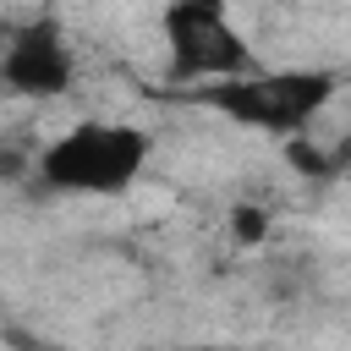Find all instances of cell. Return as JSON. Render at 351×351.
<instances>
[{
    "label": "cell",
    "instance_id": "52a82bcc",
    "mask_svg": "<svg viewBox=\"0 0 351 351\" xmlns=\"http://www.w3.org/2000/svg\"><path fill=\"white\" fill-rule=\"evenodd\" d=\"M340 154H351V121H346V143H340Z\"/></svg>",
    "mask_w": 351,
    "mask_h": 351
},
{
    "label": "cell",
    "instance_id": "6da1fadb",
    "mask_svg": "<svg viewBox=\"0 0 351 351\" xmlns=\"http://www.w3.org/2000/svg\"><path fill=\"white\" fill-rule=\"evenodd\" d=\"M203 110H219L225 121L269 137H302L318 110L335 99V71H307V66H252L241 77H219L192 88Z\"/></svg>",
    "mask_w": 351,
    "mask_h": 351
},
{
    "label": "cell",
    "instance_id": "5b68a950",
    "mask_svg": "<svg viewBox=\"0 0 351 351\" xmlns=\"http://www.w3.org/2000/svg\"><path fill=\"white\" fill-rule=\"evenodd\" d=\"M230 236H236L241 247H263V236H269V214H263L258 203H236V208H230Z\"/></svg>",
    "mask_w": 351,
    "mask_h": 351
},
{
    "label": "cell",
    "instance_id": "3957f363",
    "mask_svg": "<svg viewBox=\"0 0 351 351\" xmlns=\"http://www.w3.org/2000/svg\"><path fill=\"white\" fill-rule=\"evenodd\" d=\"M165 49H170V77L181 82H219L252 71V44L230 22L225 0H170L165 5Z\"/></svg>",
    "mask_w": 351,
    "mask_h": 351
},
{
    "label": "cell",
    "instance_id": "ba28073f",
    "mask_svg": "<svg viewBox=\"0 0 351 351\" xmlns=\"http://www.w3.org/2000/svg\"><path fill=\"white\" fill-rule=\"evenodd\" d=\"M5 38H11V27H5V22H0V49H5Z\"/></svg>",
    "mask_w": 351,
    "mask_h": 351
},
{
    "label": "cell",
    "instance_id": "277c9868",
    "mask_svg": "<svg viewBox=\"0 0 351 351\" xmlns=\"http://www.w3.org/2000/svg\"><path fill=\"white\" fill-rule=\"evenodd\" d=\"M77 77V55L60 33V22L33 16L22 27H11L5 49H0V88L22 93V99H60Z\"/></svg>",
    "mask_w": 351,
    "mask_h": 351
},
{
    "label": "cell",
    "instance_id": "8992f818",
    "mask_svg": "<svg viewBox=\"0 0 351 351\" xmlns=\"http://www.w3.org/2000/svg\"><path fill=\"white\" fill-rule=\"evenodd\" d=\"M16 170H22V154H11V148H5V154H0V176H5V181H16Z\"/></svg>",
    "mask_w": 351,
    "mask_h": 351
},
{
    "label": "cell",
    "instance_id": "7a4b0ae2",
    "mask_svg": "<svg viewBox=\"0 0 351 351\" xmlns=\"http://www.w3.org/2000/svg\"><path fill=\"white\" fill-rule=\"evenodd\" d=\"M148 132L132 121H77L55 143L33 154V176L49 192L71 197H115L126 192L148 165Z\"/></svg>",
    "mask_w": 351,
    "mask_h": 351
}]
</instances>
